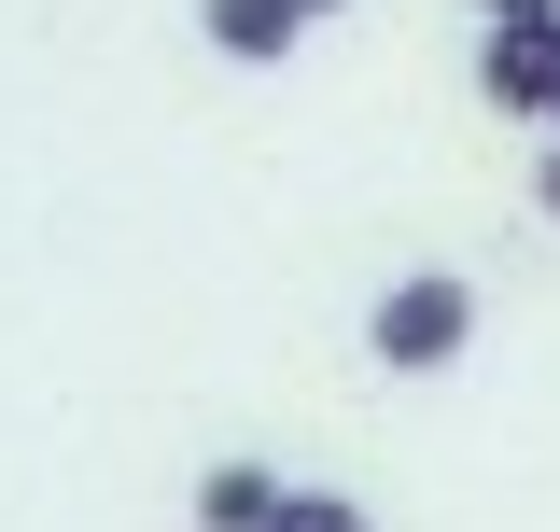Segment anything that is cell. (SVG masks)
<instances>
[{"label":"cell","mask_w":560,"mask_h":532,"mask_svg":"<svg viewBox=\"0 0 560 532\" xmlns=\"http://www.w3.org/2000/svg\"><path fill=\"white\" fill-rule=\"evenodd\" d=\"M477 99L560 127V28H490V43H477Z\"/></svg>","instance_id":"cell-2"},{"label":"cell","mask_w":560,"mask_h":532,"mask_svg":"<svg viewBox=\"0 0 560 532\" xmlns=\"http://www.w3.org/2000/svg\"><path fill=\"white\" fill-rule=\"evenodd\" d=\"M267 532H378V519H364L350 490H280V519H267Z\"/></svg>","instance_id":"cell-5"},{"label":"cell","mask_w":560,"mask_h":532,"mask_svg":"<svg viewBox=\"0 0 560 532\" xmlns=\"http://www.w3.org/2000/svg\"><path fill=\"white\" fill-rule=\"evenodd\" d=\"M294 14H308V28H323V14H350V0H294Z\"/></svg>","instance_id":"cell-8"},{"label":"cell","mask_w":560,"mask_h":532,"mask_svg":"<svg viewBox=\"0 0 560 532\" xmlns=\"http://www.w3.org/2000/svg\"><path fill=\"white\" fill-rule=\"evenodd\" d=\"M490 28H560V0H477Z\"/></svg>","instance_id":"cell-6"},{"label":"cell","mask_w":560,"mask_h":532,"mask_svg":"<svg viewBox=\"0 0 560 532\" xmlns=\"http://www.w3.org/2000/svg\"><path fill=\"white\" fill-rule=\"evenodd\" d=\"M197 28H210V57H238V70H280L294 43H308L294 0H197Z\"/></svg>","instance_id":"cell-3"},{"label":"cell","mask_w":560,"mask_h":532,"mask_svg":"<svg viewBox=\"0 0 560 532\" xmlns=\"http://www.w3.org/2000/svg\"><path fill=\"white\" fill-rule=\"evenodd\" d=\"M533 210H547V224H560V140H547V169H533Z\"/></svg>","instance_id":"cell-7"},{"label":"cell","mask_w":560,"mask_h":532,"mask_svg":"<svg viewBox=\"0 0 560 532\" xmlns=\"http://www.w3.org/2000/svg\"><path fill=\"white\" fill-rule=\"evenodd\" d=\"M280 490H294L280 463H210V476H197V532H267Z\"/></svg>","instance_id":"cell-4"},{"label":"cell","mask_w":560,"mask_h":532,"mask_svg":"<svg viewBox=\"0 0 560 532\" xmlns=\"http://www.w3.org/2000/svg\"><path fill=\"white\" fill-rule=\"evenodd\" d=\"M463 336H477V280H463V266H407V280H378V309H364V350H378L393 379L463 365Z\"/></svg>","instance_id":"cell-1"}]
</instances>
